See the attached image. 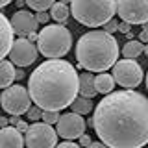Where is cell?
<instances>
[{
    "label": "cell",
    "instance_id": "6da1fadb",
    "mask_svg": "<svg viewBox=\"0 0 148 148\" xmlns=\"http://www.w3.org/2000/svg\"><path fill=\"white\" fill-rule=\"evenodd\" d=\"M92 128L108 148L148 145V98L133 89L113 91L95 108Z\"/></svg>",
    "mask_w": 148,
    "mask_h": 148
},
{
    "label": "cell",
    "instance_id": "7a4b0ae2",
    "mask_svg": "<svg viewBox=\"0 0 148 148\" xmlns=\"http://www.w3.org/2000/svg\"><path fill=\"white\" fill-rule=\"evenodd\" d=\"M28 95L43 111H61L78 96V71L65 59H46L28 78Z\"/></svg>",
    "mask_w": 148,
    "mask_h": 148
},
{
    "label": "cell",
    "instance_id": "3957f363",
    "mask_svg": "<svg viewBox=\"0 0 148 148\" xmlns=\"http://www.w3.org/2000/svg\"><path fill=\"white\" fill-rule=\"evenodd\" d=\"M76 59L87 72H106L119 59V43L104 30H89L76 43Z\"/></svg>",
    "mask_w": 148,
    "mask_h": 148
},
{
    "label": "cell",
    "instance_id": "277c9868",
    "mask_svg": "<svg viewBox=\"0 0 148 148\" xmlns=\"http://www.w3.org/2000/svg\"><path fill=\"white\" fill-rule=\"evenodd\" d=\"M71 15L89 28L104 26L117 13V0H71Z\"/></svg>",
    "mask_w": 148,
    "mask_h": 148
},
{
    "label": "cell",
    "instance_id": "5b68a950",
    "mask_svg": "<svg viewBox=\"0 0 148 148\" xmlns=\"http://www.w3.org/2000/svg\"><path fill=\"white\" fill-rule=\"evenodd\" d=\"M37 52L48 59H59L69 54L72 46V35L65 24H46L37 32Z\"/></svg>",
    "mask_w": 148,
    "mask_h": 148
},
{
    "label": "cell",
    "instance_id": "8992f818",
    "mask_svg": "<svg viewBox=\"0 0 148 148\" xmlns=\"http://www.w3.org/2000/svg\"><path fill=\"white\" fill-rule=\"evenodd\" d=\"M0 104H2V109L9 113L11 117H18V115L26 113L30 109V95H28V89L22 85H9L6 87L2 92H0Z\"/></svg>",
    "mask_w": 148,
    "mask_h": 148
},
{
    "label": "cell",
    "instance_id": "52a82bcc",
    "mask_svg": "<svg viewBox=\"0 0 148 148\" xmlns=\"http://www.w3.org/2000/svg\"><path fill=\"white\" fill-rule=\"evenodd\" d=\"M113 76L115 83H119L124 89H133L143 82V69L135 59H117V63L113 65Z\"/></svg>",
    "mask_w": 148,
    "mask_h": 148
},
{
    "label": "cell",
    "instance_id": "ba28073f",
    "mask_svg": "<svg viewBox=\"0 0 148 148\" xmlns=\"http://www.w3.org/2000/svg\"><path fill=\"white\" fill-rule=\"evenodd\" d=\"M24 145L28 148H56L58 133L52 126L45 122H34L32 126H28Z\"/></svg>",
    "mask_w": 148,
    "mask_h": 148
},
{
    "label": "cell",
    "instance_id": "9c48e42d",
    "mask_svg": "<svg viewBox=\"0 0 148 148\" xmlns=\"http://www.w3.org/2000/svg\"><path fill=\"white\" fill-rule=\"evenodd\" d=\"M117 13L128 24L148 22V0H117Z\"/></svg>",
    "mask_w": 148,
    "mask_h": 148
},
{
    "label": "cell",
    "instance_id": "30bf717a",
    "mask_svg": "<svg viewBox=\"0 0 148 148\" xmlns=\"http://www.w3.org/2000/svg\"><path fill=\"white\" fill-rule=\"evenodd\" d=\"M85 126L87 124L82 115L71 111V113L59 115V120L56 122V133L59 137H63L65 141H74V139L85 133Z\"/></svg>",
    "mask_w": 148,
    "mask_h": 148
},
{
    "label": "cell",
    "instance_id": "8fae6325",
    "mask_svg": "<svg viewBox=\"0 0 148 148\" xmlns=\"http://www.w3.org/2000/svg\"><path fill=\"white\" fill-rule=\"evenodd\" d=\"M37 46L34 43L26 39V37H21V39L13 41L11 48H9V61L17 67H28V65L35 63L37 59Z\"/></svg>",
    "mask_w": 148,
    "mask_h": 148
},
{
    "label": "cell",
    "instance_id": "7c38bea8",
    "mask_svg": "<svg viewBox=\"0 0 148 148\" xmlns=\"http://www.w3.org/2000/svg\"><path fill=\"white\" fill-rule=\"evenodd\" d=\"M9 24H11L13 32H17L18 35H28L32 32H37V26H39L35 21V15L28 9H18L17 13H13Z\"/></svg>",
    "mask_w": 148,
    "mask_h": 148
},
{
    "label": "cell",
    "instance_id": "4fadbf2b",
    "mask_svg": "<svg viewBox=\"0 0 148 148\" xmlns=\"http://www.w3.org/2000/svg\"><path fill=\"white\" fill-rule=\"evenodd\" d=\"M11 45H13V28L9 24L8 17L0 13V61L9 54Z\"/></svg>",
    "mask_w": 148,
    "mask_h": 148
},
{
    "label": "cell",
    "instance_id": "5bb4252c",
    "mask_svg": "<svg viewBox=\"0 0 148 148\" xmlns=\"http://www.w3.org/2000/svg\"><path fill=\"white\" fill-rule=\"evenodd\" d=\"M24 146V137L13 126L0 128V148H22Z\"/></svg>",
    "mask_w": 148,
    "mask_h": 148
},
{
    "label": "cell",
    "instance_id": "9a60e30c",
    "mask_svg": "<svg viewBox=\"0 0 148 148\" xmlns=\"http://www.w3.org/2000/svg\"><path fill=\"white\" fill-rule=\"evenodd\" d=\"M78 92L83 98H91V100H92V96L98 95L95 89V76L91 72L85 71L83 74H78Z\"/></svg>",
    "mask_w": 148,
    "mask_h": 148
},
{
    "label": "cell",
    "instance_id": "2e32d148",
    "mask_svg": "<svg viewBox=\"0 0 148 148\" xmlns=\"http://www.w3.org/2000/svg\"><path fill=\"white\" fill-rule=\"evenodd\" d=\"M95 89H96V92H100V95H109V92H113V89H115L113 76H111V74H106V72L95 76Z\"/></svg>",
    "mask_w": 148,
    "mask_h": 148
},
{
    "label": "cell",
    "instance_id": "e0dca14e",
    "mask_svg": "<svg viewBox=\"0 0 148 148\" xmlns=\"http://www.w3.org/2000/svg\"><path fill=\"white\" fill-rule=\"evenodd\" d=\"M15 80V67L11 61H0V89L9 87Z\"/></svg>",
    "mask_w": 148,
    "mask_h": 148
},
{
    "label": "cell",
    "instance_id": "ac0fdd59",
    "mask_svg": "<svg viewBox=\"0 0 148 148\" xmlns=\"http://www.w3.org/2000/svg\"><path fill=\"white\" fill-rule=\"evenodd\" d=\"M50 17L56 21V24H65L67 18L71 17V9L61 2H54V6L50 8Z\"/></svg>",
    "mask_w": 148,
    "mask_h": 148
},
{
    "label": "cell",
    "instance_id": "d6986e66",
    "mask_svg": "<svg viewBox=\"0 0 148 148\" xmlns=\"http://www.w3.org/2000/svg\"><path fill=\"white\" fill-rule=\"evenodd\" d=\"M143 48H145V45H143L139 39L128 41V43L124 45V48H122L124 59H135V58H139V56L143 54Z\"/></svg>",
    "mask_w": 148,
    "mask_h": 148
},
{
    "label": "cell",
    "instance_id": "ffe728a7",
    "mask_svg": "<svg viewBox=\"0 0 148 148\" xmlns=\"http://www.w3.org/2000/svg\"><path fill=\"white\" fill-rule=\"evenodd\" d=\"M71 109L72 113H78V115H87L92 111V100L91 98H83V96H76L74 102L71 104Z\"/></svg>",
    "mask_w": 148,
    "mask_h": 148
},
{
    "label": "cell",
    "instance_id": "44dd1931",
    "mask_svg": "<svg viewBox=\"0 0 148 148\" xmlns=\"http://www.w3.org/2000/svg\"><path fill=\"white\" fill-rule=\"evenodd\" d=\"M56 0H24V4L30 6V9H34V11H46V9H50L54 6Z\"/></svg>",
    "mask_w": 148,
    "mask_h": 148
},
{
    "label": "cell",
    "instance_id": "7402d4cb",
    "mask_svg": "<svg viewBox=\"0 0 148 148\" xmlns=\"http://www.w3.org/2000/svg\"><path fill=\"white\" fill-rule=\"evenodd\" d=\"M41 119H43L45 124H48V126H52L59 120V111H43V115H41Z\"/></svg>",
    "mask_w": 148,
    "mask_h": 148
},
{
    "label": "cell",
    "instance_id": "603a6c76",
    "mask_svg": "<svg viewBox=\"0 0 148 148\" xmlns=\"http://www.w3.org/2000/svg\"><path fill=\"white\" fill-rule=\"evenodd\" d=\"M26 115H28V119H30V120L39 122V120H41V115H43V109L37 108V106H34V108H30V109L26 111Z\"/></svg>",
    "mask_w": 148,
    "mask_h": 148
},
{
    "label": "cell",
    "instance_id": "cb8c5ba5",
    "mask_svg": "<svg viewBox=\"0 0 148 148\" xmlns=\"http://www.w3.org/2000/svg\"><path fill=\"white\" fill-rule=\"evenodd\" d=\"M104 32H106V34H109V35H113L115 32H119V22L115 21V18L108 21V22L104 24Z\"/></svg>",
    "mask_w": 148,
    "mask_h": 148
},
{
    "label": "cell",
    "instance_id": "d4e9b609",
    "mask_svg": "<svg viewBox=\"0 0 148 148\" xmlns=\"http://www.w3.org/2000/svg\"><path fill=\"white\" fill-rule=\"evenodd\" d=\"M48 18H50V15H48L46 11H39V13L35 15V21H37V24H45V26H46Z\"/></svg>",
    "mask_w": 148,
    "mask_h": 148
},
{
    "label": "cell",
    "instance_id": "484cf974",
    "mask_svg": "<svg viewBox=\"0 0 148 148\" xmlns=\"http://www.w3.org/2000/svg\"><path fill=\"white\" fill-rule=\"evenodd\" d=\"M56 148H82L78 143L74 141H65V143H59V145H56Z\"/></svg>",
    "mask_w": 148,
    "mask_h": 148
},
{
    "label": "cell",
    "instance_id": "4316f807",
    "mask_svg": "<svg viewBox=\"0 0 148 148\" xmlns=\"http://www.w3.org/2000/svg\"><path fill=\"white\" fill-rule=\"evenodd\" d=\"M78 139H80V143H78V145H80L82 148H87V146H89L91 145V137L89 135H85V133H83V135H80V137H78Z\"/></svg>",
    "mask_w": 148,
    "mask_h": 148
},
{
    "label": "cell",
    "instance_id": "83f0119b",
    "mask_svg": "<svg viewBox=\"0 0 148 148\" xmlns=\"http://www.w3.org/2000/svg\"><path fill=\"white\" fill-rule=\"evenodd\" d=\"M119 32L126 35L128 32H132V24H128V22H124V21H122V22H119Z\"/></svg>",
    "mask_w": 148,
    "mask_h": 148
},
{
    "label": "cell",
    "instance_id": "f1b7e54d",
    "mask_svg": "<svg viewBox=\"0 0 148 148\" xmlns=\"http://www.w3.org/2000/svg\"><path fill=\"white\" fill-rule=\"evenodd\" d=\"M28 126H30V124H26L24 120H18V122H17V124H15L13 128H17V130H18L21 133H26V132H28Z\"/></svg>",
    "mask_w": 148,
    "mask_h": 148
},
{
    "label": "cell",
    "instance_id": "f546056e",
    "mask_svg": "<svg viewBox=\"0 0 148 148\" xmlns=\"http://www.w3.org/2000/svg\"><path fill=\"white\" fill-rule=\"evenodd\" d=\"M139 41H141L143 45L148 43V30H141V34H139Z\"/></svg>",
    "mask_w": 148,
    "mask_h": 148
},
{
    "label": "cell",
    "instance_id": "4dcf8cb0",
    "mask_svg": "<svg viewBox=\"0 0 148 148\" xmlns=\"http://www.w3.org/2000/svg\"><path fill=\"white\" fill-rule=\"evenodd\" d=\"M24 76H26V72L22 71V69H18V71H15V78H17V80H24Z\"/></svg>",
    "mask_w": 148,
    "mask_h": 148
},
{
    "label": "cell",
    "instance_id": "1f68e13d",
    "mask_svg": "<svg viewBox=\"0 0 148 148\" xmlns=\"http://www.w3.org/2000/svg\"><path fill=\"white\" fill-rule=\"evenodd\" d=\"M87 148H108V146H106L104 143H100V141H98V143H91V145L87 146Z\"/></svg>",
    "mask_w": 148,
    "mask_h": 148
},
{
    "label": "cell",
    "instance_id": "d6a6232c",
    "mask_svg": "<svg viewBox=\"0 0 148 148\" xmlns=\"http://www.w3.org/2000/svg\"><path fill=\"white\" fill-rule=\"evenodd\" d=\"M26 39L30 41V43H34V41H37V32H32V34L26 35Z\"/></svg>",
    "mask_w": 148,
    "mask_h": 148
},
{
    "label": "cell",
    "instance_id": "836d02e7",
    "mask_svg": "<svg viewBox=\"0 0 148 148\" xmlns=\"http://www.w3.org/2000/svg\"><path fill=\"white\" fill-rule=\"evenodd\" d=\"M6 126H9V119L0 117V128H6Z\"/></svg>",
    "mask_w": 148,
    "mask_h": 148
},
{
    "label": "cell",
    "instance_id": "e575fe53",
    "mask_svg": "<svg viewBox=\"0 0 148 148\" xmlns=\"http://www.w3.org/2000/svg\"><path fill=\"white\" fill-rule=\"evenodd\" d=\"M8 4H11V0H0V8H6Z\"/></svg>",
    "mask_w": 148,
    "mask_h": 148
},
{
    "label": "cell",
    "instance_id": "d590c367",
    "mask_svg": "<svg viewBox=\"0 0 148 148\" xmlns=\"http://www.w3.org/2000/svg\"><path fill=\"white\" fill-rule=\"evenodd\" d=\"M18 122V119L17 117H13V119H9V124H11V126H15V124Z\"/></svg>",
    "mask_w": 148,
    "mask_h": 148
},
{
    "label": "cell",
    "instance_id": "8d00e7d4",
    "mask_svg": "<svg viewBox=\"0 0 148 148\" xmlns=\"http://www.w3.org/2000/svg\"><path fill=\"white\" fill-rule=\"evenodd\" d=\"M143 54H145V56H146V58H148V43L145 45V48H143Z\"/></svg>",
    "mask_w": 148,
    "mask_h": 148
},
{
    "label": "cell",
    "instance_id": "74e56055",
    "mask_svg": "<svg viewBox=\"0 0 148 148\" xmlns=\"http://www.w3.org/2000/svg\"><path fill=\"white\" fill-rule=\"evenodd\" d=\"M58 2H61V4H65V6H69V4H71V0H58Z\"/></svg>",
    "mask_w": 148,
    "mask_h": 148
},
{
    "label": "cell",
    "instance_id": "f35d334b",
    "mask_svg": "<svg viewBox=\"0 0 148 148\" xmlns=\"http://www.w3.org/2000/svg\"><path fill=\"white\" fill-rule=\"evenodd\" d=\"M17 6H21V8H22V6H24V0H17Z\"/></svg>",
    "mask_w": 148,
    "mask_h": 148
},
{
    "label": "cell",
    "instance_id": "ab89813d",
    "mask_svg": "<svg viewBox=\"0 0 148 148\" xmlns=\"http://www.w3.org/2000/svg\"><path fill=\"white\" fill-rule=\"evenodd\" d=\"M143 30H148V22H145V24H143Z\"/></svg>",
    "mask_w": 148,
    "mask_h": 148
},
{
    "label": "cell",
    "instance_id": "60d3db41",
    "mask_svg": "<svg viewBox=\"0 0 148 148\" xmlns=\"http://www.w3.org/2000/svg\"><path fill=\"white\" fill-rule=\"evenodd\" d=\"M146 89H148V74H146Z\"/></svg>",
    "mask_w": 148,
    "mask_h": 148
}]
</instances>
